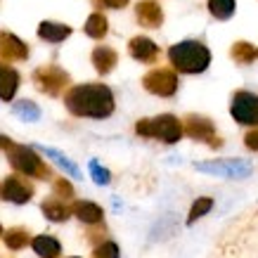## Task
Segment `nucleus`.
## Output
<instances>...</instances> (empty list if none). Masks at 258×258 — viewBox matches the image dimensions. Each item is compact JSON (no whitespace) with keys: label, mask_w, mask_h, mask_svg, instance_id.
Instances as JSON below:
<instances>
[{"label":"nucleus","mask_w":258,"mask_h":258,"mask_svg":"<svg viewBox=\"0 0 258 258\" xmlns=\"http://www.w3.org/2000/svg\"><path fill=\"white\" fill-rule=\"evenodd\" d=\"M64 107L71 116L79 118H107L114 114V93L104 83H83L74 86L64 95Z\"/></svg>","instance_id":"f257e3e1"},{"label":"nucleus","mask_w":258,"mask_h":258,"mask_svg":"<svg viewBox=\"0 0 258 258\" xmlns=\"http://www.w3.org/2000/svg\"><path fill=\"white\" fill-rule=\"evenodd\" d=\"M168 62L175 74H204L211 64V50L202 40H180L168 47Z\"/></svg>","instance_id":"f03ea898"},{"label":"nucleus","mask_w":258,"mask_h":258,"mask_svg":"<svg viewBox=\"0 0 258 258\" xmlns=\"http://www.w3.org/2000/svg\"><path fill=\"white\" fill-rule=\"evenodd\" d=\"M135 133L140 138H152L164 145H175L182 138V121L173 114H159L154 118H140L135 123Z\"/></svg>","instance_id":"7ed1b4c3"},{"label":"nucleus","mask_w":258,"mask_h":258,"mask_svg":"<svg viewBox=\"0 0 258 258\" xmlns=\"http://www.w3.org/2000/svg\"><path fill=\"white\" fill-rule=\"evenodd\" d=\"M5 152H8L10 166H12L17 173H22V175H26V178H36V180L50 178V168L43 164V159L38 157V152H36L33 147L15 145V142H12Z\"/></svg>","instance_id":"20e7f679"},{"label":"nucleus","mask_w":258,"mask_h":258,"mask_svg":"<svg viewBox=\"0 0 258 258\" xmlns=\"http://www.w3.org/2000/svg\"><path fill=\"white\" fill-rule=\"evenodd\" d=\"M182 135H187L197 142H204L211 149L223 147V138L216 131V123L209 116H202V114H187L182 118Z\"/></svg>","instance_id":"39448f33"},{"label":"nucleus","mask_w":258,"mask_h":258,"mask_svg":"<svg viewBox=\"0 0 258 258\" xmlns=\"http://www.w3.org/2000/svg\"><path fill=\"white\" fill-rule=\"evenodd\" d=\"M197 171L202 173H211L218 178H230V180H239V178H249L253 173V166L244 159H216V161H197L195 164Z\"/></svg>","instance_id":"423d86ee"},{"label":"nucleus","mask_w":258,"mask_h":258,"mask_svg":"<svg viewBox=\"0 0 258 258\" xmlns=\"http://www.w3.org/2000/svg\"><path fill=\"white\" fill-rule=\"evenodd\" d=\"M69 74L62 69V67H57V64H45V67H38V69L33 71V86L38 88L40 93L50 95V97H57V95H62L69 86Z\"/></svg>","instance_id":"0eeeda50"},{"label":"nucleus","mask_w":258,"mask_h":258,"mask_svg":"<svg viewBox=\"0 0 258 258\" xmlns=\"http://www.w3.org/2000/svg\"><path fill=\"white\" fill-rule=\"evenodd\" d=\"M230 116L239 125L256 128L258 125V95L251 90H237L230 100Z\"/></svg>","instance_id":"6e6552de"},{"label":"nucleus","mask_w":258,"mask_h":258,"mask_svg":"<svg viewBox=\"0 0 258 258\" xmlns=\"http://www.w3.org/2000/svg\"><path fill=\"white\" fill-rule=\"evenodd\" d=\"M142 86L145 90L157 97H173L178 93V74L173 69H166V67H159V69H152L149 74L142 76Z\"/></svg>","instance_id":"1a4fd4ad"},{"label":"nucleus","mask_w":258,"mask_h":258,"mask_svg":"<svg viewBox=\"0 0 258 258\" xmlns=\"http://www.w3.org/2000/svg\"><path fill=\"white\" fill-rule=\"evenodd\" d=\"M33 185L26 180V175H8L0 180V199L10 204H26L33 197Z\"/></svg>","instance_id":"9d476101"},{"label":"nucleus","mask_w":258,"mask_h":258,"mask_svg":"<svg viewBox=\"0 0 258 258\" xmlns=\"http://www.w3.org/2000/svg\"><path fill=\"white\" fill-rule=\"evenodd\" d=\"M0 59L5 62H24L29 59V45L15 33L0 31Z\"/></svg>","instance_id":"9b49d317"},{"label":"nucleus","mask_w":258,"mask_h":258,"mask_svg":"<svg viewBox=\"0 0 258 258\" xmlns=\"http://www.w3.org/2000/svg\"><path fill=\"white\" fill-rule=\"evenodd\" d=\"M135 19L142 29H159L164 24V10L157 0H138L135 3Z\"/></svg>","instance_id":"f8f14e48"},{"label":"nucleus","mask_w":258,"mask_h":258,"mask_svg":"<svg viewBox=\"0 0 258 258\" xmlns=\"http://www.w3.org/2000/svg\"><path fill=\"white\" fill-rule=\"evenodd\" d=\"M128 52H131V57L133 59H138V62L142 64H154L159 59V45L154 43L152 38H147V36H135V38L128 40Z\"/></svg>","instance_id":"ddd939ff"},{"label":"nucleus","mask_w":258,"mask_h":258,"mask_svg":"<svg viewBox=\"0 0 258 258\" xmlns=\"http://www.w3.org/2000/svg\"><path fill=\"white\" fill-rule=\"evenodd\" d=\"M90 59H93L95 71H97L100 76H107V74H111V71H114V67H116L118 55H116V50H114V47H109V45H97L93 50Z\"/></svg>","instance_id":"4468645a"},{"label":"nucleus","mask_w":258,"mask_h":258,"mask_svg":"<svg viewBox=\"0 0 258 258\" xmlns=\"http://www.w3.org/2000/svg\"><path fill=\"white\" fill-rule=\"evenodd\" d=\"M17 88H19V71L0 62V100L10 102L17 95Z\"/></svg>","instance_id":"2eb2a0df"},{"label":"nucleus","mask_w":258,"mask_h":258,"mask_svg":"<svg viewBox=\"0 0 258 258\" xmlns=\"http://www.w3.org/2000/svg\"><path fill=\"white\" fill-rule=\"evenodd\" d=\"M71 26L59 22H40L38 24V38L45 40V43H62L71 36Z\"/></svg>","instance_id":"dca6fc26"},{"label":"nucleus","mask_w":258,"mask_h":258,"mask_svg":"<svg viewBox=\"0 0 258 258\" xmlns=\"http://www.w3.org/2000/svg\"><path fill=\"white\" fill-rule=\"evenodd\" d=\"M71 213H74L81 223H86V225H97V223H102V218H104V211L93 202H74Z\"/></svg>","instance_id":"f3484780"},{"label":"nucleus","mask_w":258,"mask_h":258,"mask_svg":"<svg viewBox=\"0 0 258 258\" xmlns=\"http://www.w3.org/2000/svg\"><path fill=\"white\" fill-rule=\"evenodd\" d=\"M40 211H43V216H45L47 220H52V223H64V220L71 216V206L64 202V199L52 197V199H45V202L40 204Z\"/></svg>","instance_id":"a211bd4d"},{"label":"nucleus","mask_w":258,"mask_h":258,"mask_svg":"<svg viewBox=\"0 0 258 258\" xmlns=\"http://www.w3.org/2000/svg\"><path fill=\"white\" fill-rule=\"evenodd\" d=\"M31 246L36 256L40 258H59L62 256V244L57 242L52 235H38L31 239Z\"/></svg>","instance_id":"6ab92c4d"},{"label":"nucleus","mask_w":258,"mask_h":258,"mask_svg":"<svg viewBox=\"0 0 258 258\" xmlns=\"http://www.w3.org/2000/svg\"><path fill=\"white\" fill-rule=\"evenodd\" d=\"M33 149H36V152H43L45 157H50V159H52V161H55L57 166H59V168H64V171L69 173L71 178L81 180V171H79V166L74 164V161H71V159L67 157V154H62L59 149H52V147H43V145H38V147H33Z\"/></svg>","instance_id":"aec40b11"},{"label":"nucleus","mask_w":258,"mask_h":258,"mask_svg":"<svg viewBox=\"0 0 258 258\" xmlns=\"http://www.w3.org/2000/svg\"><path fill=\"white\" fill-rule=\"evenodd\" d=\"M83 31H86V36H90V38L102 40L107 33H109V22H107V17L102 15V12H93V15L86 19Z\"/></svg>","instance_id":"412c9836"},{"label":"nucleus","mask_w":258,"mask_h":258,"mask_svg":"<svg viewBox=\"0 0 258 258\" xmlns=\"http://www.w3.org/2000/svg\"><path fill=\"white\" fill-rule=\"evenodd\" d=\"M230 57H232L237 64L249 67V64L256 59V47L251 45L249 40H237V43H232V47H230Z\"/></svg>","instance_id":"4be33fe9"},{"label":"nucleus","mask_w":258,"mask_h":258,"mask_svg":"<svg viewBox=\"0 0 258 258\" xmlns=\"http://www.w3.org/2000/svg\"><path fill=\"white\" fill-rule=\"evenodd\" d=\"M206 8H209V15H211L213 19H218V22H227L230 17L235 15L237 3L235 0H209V3H206Z\"/></svg>","instance_id":"5701e85b"},{"label":"nucleus","mask_w":258,"mask_h":258,"mask_svg":"<svg viewBox=\"0 0 258 258\" xmlns=\"http://www.w3.org/2000/svg\"><path fill=\"white\" fill-rule=\"evenodd\" d=\"M3 239H5V246H8L10 251H19L31 242V235H29L26 227H10Z\"/></svg>","instance_id":"b1692460"},{"label":"nucleus","mask_w":258,"mask_h":258,"mask_svg":"<svg viewBox=\"0 0 258 258\" xmlns=\"http://www.w3.org/2000/svg\"><path fill=\"white\" fill-rule=\"evenodd\" d=\"M12 111H15V116H19L22 121H29V123H33V121H38L40 118V109L38 104L31 100H19L12 104Z\"/></svg>","instance_id":"393cba45"},{"label":"nucleus","mask_w":258,"mask_h":258,"mask_svg":"<svg viewBox=\"0 0 258 258\" xmlns=\"http://www.w3.org/2000/svg\"><path fill=\"white\" fill-rule=\"evenodd\" d=\"M213 209V199L211 197H199L195 204H192V209H189V216H187V225H195L199 218H204L206 213Z\"/></svg>","instance_id":"a878e982"},{"label":"nucleus","mask_w":258,"mask_h":258,"mask_svg":"<svg viewBox=\"0 0 258 258\" xmlns=\"http://www.w3.org/2000/svg\"><path fill=\"white\" fill-rule=\"evenodd\" d=\"M88 168H90V178H93L97 185H109V182H111V173L107 171L104 166L97 164L95 159L90 161V164H88Z\"/></svg>","instance_id":"bb28decb"},{"label":"nucleus","mask_w":258,"mask_h":258,"mask_svg":"<svg viewBox=\"0 0 258 258\" xmlns=\"http://www.w3.org/2000/svg\"><path fill=\"white\" fill-rule=\"evenodd\" d=\"M93 258H118V246L114 242H102L100 246H95Z\"/></svg>","instance_id":"cd10ccee"},{"label":"nucleus","mask_w":258,"mask_h":258,"mask_svg":"<svg viewBox=\"0 0 258 258\" xmlns=\"http://www.w3.org/2000/svg\"><path fill=\"white\" fill-rule=\"evenodd\" d=\"M52 187H55V195L59 197V199H74V185H71L69 180L57 178Z\"/></svg>","instance_id":"c85d7f7f"},{"label":"nucleus","mask_w":258,"mask_h":258,"mask_svg":"<svg viewBox=\"0 0 258 258\" xmlns=\"http://www.w3.org/2000/svg\"><path fill=\"white\" fill-rule=\"evenodd\" d=\"M97 10H123L131 0H90Z\"/></svg>","instance_id":"c756f323"},{"label":"nucleus","mask_w":258,"mask_h":258,"mask_svg":"<svg viewBox=\"0 0 258 258\" xmlns=\"http://www.w3.org/2000/svg\"><path fill=\"white\" fill-rule=\"evenodd\" d=\"M244 145H246V149H251V152H258V125L251 128L249 133L244 135Z\"/></svg>","instance_id":"7c9ffc66"},{"label":"nucleus","mask_w":258,"mask_h":258,"mask_svg":"<svg viewBox=\"0 0 258 258\" xmlns=\"http://www.w3.org/2000/svg\"><path fill=\"white\" fill-rule=\"evenodd\" d=\"M10 145H12V140H10V138H5V135H0V149H8Z\"/></svg>","instance_id":"2f4dec72"},{"label":"nucleus","mask_w":258,"mask_h":258,"mask_svg":"<svg viewBox=\"0 0 258 258\" xmlns=\"http://www.w3.org/2000/svg\"><path fill=\"white\" fill-rule=\"evenodd\" d=\"M0 235H3V225H0Z\"/></svg>","instance_id":"473e14b6"},{"label":"nucleus","mask_w":258,"mask_h":258,"mask_svg":"<svg viewBox=\"0 0 258 258\" xmlns=\"http://www.w3.org/2000/svg\"><path fill=\"white\" fill-rule=\"evenodd\" d=\"M256 57H258V50H256Z\"/></svg>","instance_id":"72a5a7b5"},{"label":"nucleus","mask_w":258,"mask_h":258,"mask_svg":"<svg viewBox=\"0 0 258 258\" xmlns=\"http://www.w3.org/2000/svg\"><path fill=\"white\" fill-rule=\"evenodd\" d=\"M74 258H79V256H74Z\"/></svg>","instance_id":"f704fd0d"}]
</instances>
